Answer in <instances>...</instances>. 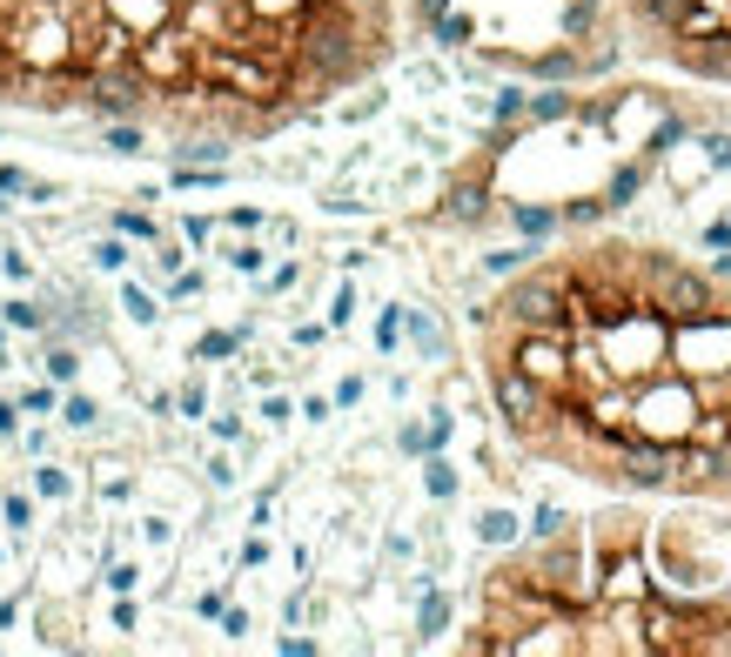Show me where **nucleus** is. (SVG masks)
<instances>
[{"mask_svg": "<svg viewBox=\"0 0 731 657\" xmlns=\"http://www.w3.org/2000/svg\"><path fill=\"white\" fill-rule=\"evenodd\" d=\"M470 343L517 456L631 504L731 517V276L578 235L497 282Z\"/></svg>", "mask_w": 731, "mask_h": 657, "instance_id": "1", "label": "nucleus"}, {"mask_svg": "<svg viewBox=\"0 0 731 657\" xmlns=\"http://www.w3.org/2000/svg\"><path fill=\"white\" fill-rule=\"evenodd\" d=\"M396 0H0V115L262 141L396 54Z\"/></svg>", "mask_w": 731, "mask_h": 657, "instance_id": "2", "label": "nucleus"}, {"mask_svg": "<svg viewBox=\"0 0 731 657\" xmlns=\"http://www.w3.org/2000/svg\"><path fill=\"white\" fill-rule=\"evenodd\" d=\"M463 650H731V550L624 497L491 563Z\"/></svg>", "mask_w": 731, "mask_h": 657, "instance_id": "3", "label": "nucleus"}, {"mask_svg": "<svg viewBox=\"0 0 731 657\" xmlns=\"http://www.w3.org/2000/svg\"><path fill=\"white\" fill-rule=\"evenodd\" d=\"M617 47L698 88H731V0H611Z\"/></svg>", "mask_w": 731, "mask_h": 657, "instance_id": "4", "label": "nucleus"}]
</instances>
